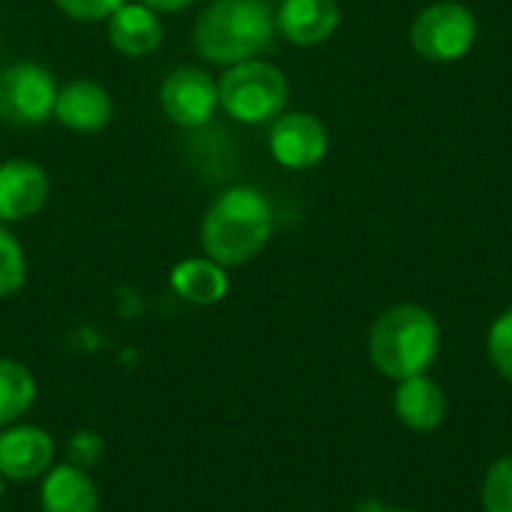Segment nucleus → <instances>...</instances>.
Here are the masks:
<instances>
[{
    "label": "nucleus",
    "mask_w": 512,
    "mask_h": 512,
    "mask_svg": "<svg viewBox=\"0 0 512 512\" xmlns=\"http://www.w3.org/2000/svg\"><path fill=\"white\" fill-rule=\"evenodd\" d=\"M105 456V441L99 432H90V429H78L75 435H69L66 441V462L75 465V468H96Z\"/></svg>",
    "instance_id": "obj_21"
},
{
    "label": "nucleus",
    "mask_w": 512,
    "mask_h": 512,
    "mask_svg": "<svg viewBox=\"0 0 512 512\" xmlns=\"http://www.w3.org/2000/svg\"><path fill=\"white\" fill-rule=\"evenodd\" d=\"M36 378L33 372L9 357H0V429L18 423L36 402Z\"/></svg>",
    "instance_id": "obj_17"
},
{
    "label": "nucleus",
    "mask_w": 512,
    "mask_h": 512,
    "mask_svg": "<svg viewBox=\"0 0 512 512\" xmlns=\"http://www.w3.org/2000/svg\"><path fill=\"white\" fill-rule=\"evenodd\" d=\"M393 411L399 423L411 432H435L447 417V393L429 375H414L399 381L393 396Z\"/></svg>",
    "instance_id": "obj_14"
},
{
    "label": "nucleus",
    "mask_w": 512,
    "mask_h": 512,
    "mask_svg": "<svg viewBox=\"0 0 512 512\" xmlns=\"http://www.w3.org/2000/svg\"><path fill=\"white\" fill-rule=\"evenodd\" d=\"M168 285L183 303H192V306H216L231 291L228 267L216 264L207 255L177 261L168 273Z\"/></svg>",
    "instance_id": "obj_16"
},
{
    "label": "nucleus",
    "mask_w": 512,
    "mask_h": 512,
    "mask_svg": "<svg viewBox=\"0 0 512 512\" xmlns=\"http://www.w3.org/2000/svg\"><path fill=\"white\" fill-rule=\"evenodd\" d=\"M138 3H144V6H150L153 12H159V15H174V12H186L189 6H195L198 0H138Z\"/></svg>",
    "instance_id": "obj_23"
},
{
    "label": "nucleus",
    "mask_w": 512,
    "mask_h": 512,
    "mask_svg": "<svg viewBox=\"0 0 512 512\" xmlns=\"http://www.w3.org/2000/svg\"><path fill=\"white\" fill-rule=\"evenodd\" d=\"M27 282V255L9 225L0 222V300L18 294Z\"/></svg>",
    "instance_id": "obj_18"
},
{
    "label": "nucleus",
    "mask_w": 512,
    "mask_h": 512,
    "mask_svg": "<svg viewBox=\"0 0 512 512\" xmlns=\"http://www.w3.org/2000/svg\"><path fill=\"white\" fill-rule=\"evenodd\" d=\"M480 498L483 512H512V453L486 471Z\"/></svg>",
    "instance_id": "obj_19"
},
{
    "label": "nucleus",
    "mask_w": 512,
    "mask_h": 512,
    "mask_svg": "<svg viewBox=\"0 0 512 512\" xmlns=\"http://www.w3.org/2000/svg\"><path fill=\"white\" fill-rule=\"evenodd\" d=\"M3 495H6V477L0 474V498H3Z\"/></svg>",
    "instance_id": "obj_25"
},
{
    "label": "nucleus",
    "mask_w": 512,
    "mask_h": 512,
    "mask_svg": "<svg viewBox=\"0 0 512 512\" xmlns=\"http://www.w3.org/2000/svg\"><path fill=\"white\" fill-rule=\"evenodd\" d=\"M159 105L174 126L201 129L219 111V81L201 66H177L159 84Z\"/></svg>",
    "instance_id": "obj_7"
},
{
    "label": "nucleus",
    "mask_w": 512,
    "mask_h": 512,
    "mask_svg": "<svg viewBox=\"0 0 512 512\" xmlns=\"http://www.w3.org/2000/svg\"><path fill=\"white\" fill-rule=\"evenodd\" d=\"M276 228L270 198L255 186H231L219 192L201 219V249L222 267H243L258 258Z\"/></svg>",
    "instance_id": "obj_1"
},
{
    "label": "nucleus",
    "mask_w": 512,
    "mask_h": 512,
    "mask_svg": "<svg viewBox=\"0 0 512 512\" xmlns=\"http://www.w3.org/2000/svg\"><path fill=\"white\" fill-rule=\"evenodd\" d=\"M267 3H270V0H267Z\"/></svg>",
    "instance_id": "obj_26"
},
{
    "label": "nucleus",
    "mask_w": 512,
    "mask_h": 512,
    "mask_svg": "<svg viewBox=\"0 0 512 512\" xmlns=\"http://www.w3.org/2000/svg\"><path fill=\"white\" fill-rule=\"evenodd\" d=\"M477 42V18L465 3L438 0L420 9L411 24V45L420 57L435 63L462 60Z\"/></svg>",
    "instance_id": "obj_6"
},
{
    "label": "nucleus",
    "mask_w": 512,
    "mask_h": 512,
    "mask_svg": "<svg viewBox=\"0 0 512 512\" xmlns=\"http://www.w3.org/2000/svg\"><path fill=\"white\" fill-rule=\"evenodd\" d=\"M108 42L123 57H147L165 39L162 15L138 0H126L108 21Z\"/></svg>",
    "instance_id": "obj_13"
},
{
    "label": "nucleus",
    "mask_w": 512,
    "mask_h": 512,
    "mask_svg": "<svg viewBox=\"0 0 512 512\" xmlns=\"http://www.w3.org/2000/svg\"><path fill=\"white\" fill-rule=\"evenodd\" d=\"M486 351L495 366V372L512 384V306L495 318L486 336Z\"/></svg>",
    "instance_id": "obj_20"
},
{
    "label": "nucleus",
    "mask_w": 512,
    "mask_h": 512,
    "mask_svg": "<svg viewBox=\"0 0 512 512\" xmlns=\"http://www.w3.org/2000/svg\"><path fill=\"white\" fill-rule=\"evenodd\" d=\"M216 81L219 108L243 126L273 123L279 114H285L291 99V84L285 72L261 57L225 66V72Z\"/></svg>",
    "instance_id": "obj_4"
},
{
    "label": "nucleus",
    "mask_w": 512,
    "mask_h": 512,
    "mask_svg": "<svg viewBox=\"0 0 512 512\" xmlns=\"http://www.w3.org/2000/svg\"><path fill=\"white\" fill-rule=\"evenodd\" d=\"M342 21V9L336 0H279L276 30L300 48H312L327 42Z\"/></svg>",
    "instance_id": "obj_12"
},
{
    "label": "nucleus",
    "mask_w": 512,
    "mask_h": 512,
    "mask_svg": "<svg viewBox=\"0 0 512 512\" xmlns=\"http://www.w3.org/2000/svg\"><path fill=\"white\" fill-rule=\"evenodd\" d=\"M39 510L42 512H99V489L90 471L75 468L69 462L51 465L39 486Z\"/></svg>",
    "instance_id": "obj_15"
},
{
    "label": "nucleus",
    "mask_w": 512,
    "mask_h": 512,
    "mask_svg": "<svg viewBox=\"0 0 512 512\" xmlns=\"http://www.w3.org/2000/svg\"><path fill=\"white\" fill-rule=\"evenodd\" d=\"M270 156L288 171L315 168L330 147L327 126L309 111H285L270 123Z\"/></svg>",
    "instance_id": "obj_8"
},
{
    "label": "nucleus",
    "mask_w": 512,
    "mask_h": 512,
    "mask_svg": "<svg viewBox=\"0 0 512 512\" xmlns=\"http://www.w3.org/2000/svg\"><path fill=\"white\" fill-rule=\"evenodd\" d=\"M54 465V438L33 423L0 429V474L12 483L42 480Z\"/></svg>",
    "instance_id": "obj_10"
},
{
    "label": "nucleus",
    "mask_w": 512,
    "mask_h": 512,
    "mask_svg": "<svg viewBox=\"0 0 512 512\" xmlns=\"http://www.w3.org/2000/svg\"><path fill=\"white\" fill-rule=\"evenodd\" d=\"M126 0H54V6L81 24H93V21H108Z\"/></svg>",
    "instance_id": "obj_22"
},
{
    "label": "nucleus",
    "mask_w": 512,
    "mask_h": 512,
    "mask_svg": "<svg viewBox=\"0 0 512 512\" xmlns=\"http://www.w3.org/2000/svg\"><path fill=\"white\" fill-rule=\"evenodd\" d=\"M438 351L441 327L435 315L417 303L384 309L369 330V360L390 381L426 375L438 360Z\"/></svg>",
    "instance_id": "obj_3"
},
{
    "label": "nucleus",
    "mask_w": 512,
    "mask_h": 512,
    "mask_svg": "<svg viewBox=\"0 0 512 512\" xmlns=\"http://www.w3.org/2000/svg\"><path fill=\"white\" fill-rule=\"evenodd\" d=\"M51 198L48 171L24 156H12L0 162V222L18 225L45 210Z\"/></svg>",
    "instance_id": "obj_9"
},
{
    "label": "nucleus",
    "mask_w": 512,
    "mask_h": 512,
    "mask_svg": "<svg viewBox=\"0 0 512 512\" xmlns=\"http://www.w3.org/2000/svg\"><path fill=\"white\" fill-rule=\"evenodd\" d=\"M57 81L36 60H15L0 69V120L15 129L42 126L54 117Z\"/></svg>",
    "instance_id": "obj_5"
},
{
    "label": "nucleus",
    "mask_w": 512,
    "mask_h": 512,
    "mask_svg": "<svg viewBox=\"0 0 512 512\" xmlns=\"http://www.w3.org/2000/svg\"><path fill=\"white\" fill-rule=\"evenodd\" d=\"M354 512H399V510H390V507H384L381 501H363V504H360Z\"/></svg>",
    "instance_id": "obj_24"
},
{
    "label": "nucleus",
    "mask_w": 512,
    "mask_h": 512,
    "mask_svg": "<svg viewBox=\"0 0 512 512\" xmlns=\"http://www.w3.org/2000/svg\"><path fill=\"white\" fill-rule=\"evenodd\" d=\"M111 117H114V99L108 87H102L99 81L75 78L57 87L54 120L63 129L93 135V132H102L111 123Z\"/></svg>",
    "instance_id": "obj_11"
},
{
    "label": "nucleus",
    "mask_w": 512,
    "mask_h": 512,
    "mask_svg": "<svg viewBox=\"0 0 512 512\" xmlns=\"http://www.w3.org/2000/svg\"><path fill=\"white\" fill-rule=\"evenodd\" d=\"M273 36L276 12L267 0H210L192 27L198 57L222 69L261 57Z\"/></svg>",
    "instance_id": "obj_2"
}]
</instances>
